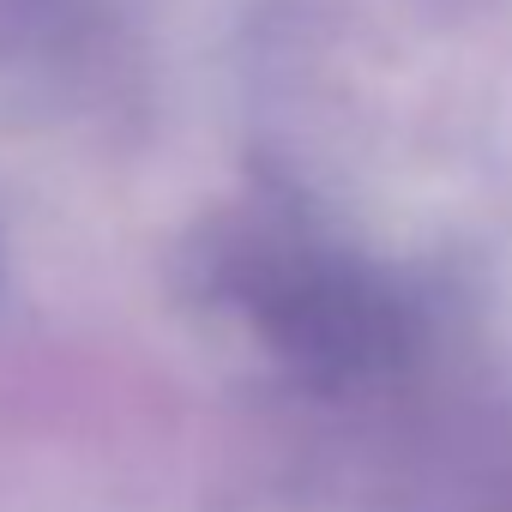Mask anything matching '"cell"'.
Segmentation results:
<instances>
[{
	"mask_svg": "<svg viewBox=\"0 0 512 512\" xmlns=\"http://www.w3.org/2000/svg\"><path fill=\"white\" fill-rule=\"evenodd\" d=\"M199 284L284 368L344 386L410 344L404 296L296 211H235L199 247Z\"/></svg>",
	"mask_w": 512,
	"mask_h": 512,
	"instance_id": "1",
	"label": "cell"
}]
</instances>
